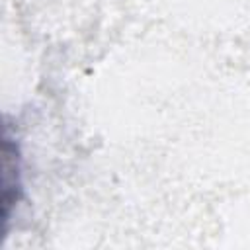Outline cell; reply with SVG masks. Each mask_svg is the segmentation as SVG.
Segmentation results:
<instances>
[{
	"mask_svg": "<svg viewBox=\"0 0 250 250\" xmlns=\"http://www.w3.org/2000/svg\"><path fill=\"white\" fill-rule=\"evenodd\" d=\"M23 191L21 184V154L20 145L10 135V127L4 125L2 137V219L8 227L12 209L20 203Z\"/></svg>",
	"mask_w": 250,
	"mask_h": 250,
	"instance_id": "6da1fadb",
	"label": "cell"
}]
</instances>
